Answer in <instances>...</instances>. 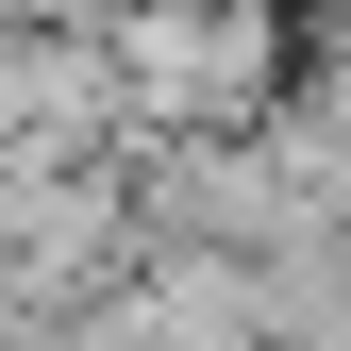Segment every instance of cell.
<instances>
[{
    "label": "cell",
    "instance_id": "cell-1",
    "mask_svg": "<svg viewBox=\"0 0 351 351\" xmlns=\"http://www.w3.org/2000/svg\"><path fill=\"white\" fill-rule=\"evenodd\" d=\"M301 0H117L101 67H117V134H251L301 84Z\"/></svg>",
    "mask_w": 351,
    "mask_h": 351
},
{
    "label": "cell",
    "instance_id": "cell-2",
    "mask_svg": "<svg viewBox=\"0 0 351 351\" xmlns=\"http://www.w3.org/2000/svg\"><path fill=\"white\" fill-rule=\"evenodd\" d=\"M0 335H17V268H0Z\"/></svg>",
    "mask_w": 351,
    "mask_h": 351
}]
</instances>
